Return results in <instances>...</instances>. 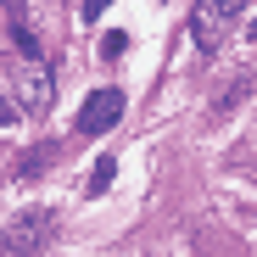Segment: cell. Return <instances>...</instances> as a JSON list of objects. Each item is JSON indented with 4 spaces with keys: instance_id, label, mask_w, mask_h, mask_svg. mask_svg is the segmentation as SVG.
Here are the masks:
<instances>
[{
    "instance_id": "obj_1",
    "label": "cell",
    "mask_w": 257,
    "mask_h": 257,
    "mask_svg": "<svg viewBox=\"0 0 257 257\" xmlns=\"http://www.w3.org/2000/svg\"><path fill=\"white\" fill-rule=\"evenodd\" d=\"M51 212L45 207H28V212H17V218L6 224V246L12 251H39V246H45V235H51Z\"/></svg>"
},
{
    "instance_id": "obj_2",
    "label": "cell",
    "mask_w": 257,
    "mask_h": 257,
    "mask_svg": "<svg viewBox=\"0 0 257 257\" xmlns=\"http://www.w3.org/2000/svg\"><path fill=\"white\" fill-rule=\"evenodd\" d=\"M117 117H123V90H95L78 106V135H106Z\"/></svg>"
},
{
    "instance_id": "obj_3",
    "label": "cell",
    "mask_w": 257,
    "mask_h": 257,
    "mask_svg": "<svg viewBox=\"0 0 257 257\" xmlns=\"http://www.w3.org/2000/svg\"><path fill=\"white\" fill-rule=\"evenodd\" d=\"M235 12H246V6H196V12H190V34H196V45H201L207 56L224 45V23H229Z\"/></svg>"
},
{
    "instance_id": "obj_4",
    "label": "cell",
    "mask_w": 257,
    "mask_h": 257,
    "mask_svg": "<svg viewBox=\"0 0 257 257\" xmlns=\"http://www.w3.org/2000/svg\"><path fill=\"white\" fill-rule=\"evenodd\" d=\"M28 106H34V112H39V106H51V73L39 67V62L28 67Z\"/></svg>"
},
{
    "instance_id": "obj_5",
    "label": "cell",
    "mask_w": 257,
    "mask_h": 257,
    "mask_svg": "<svg viewBox=\"0 0 257 257\" xmlns=\"http://www.w3.org/2000/svg\"><path fill=\"white\" fill-rule=\"evenodd\" d=\"M117 179V157H95V168H90V190H106Z\"/></svg>"
},
{
    "instance_id": "obj_6",
    "label": "cell",
    "mask_w": 257,
    "mask_h": 257,
    "mask_svg": "<svg viewBox=\"0 0 257 257\" xmlns=\"http://www.w3.org/2000/svg\"><path fill=\"white\" fill-rule=\"evenodd\" d=\"M12 34H17V45H23V56H34V62H39V39L28 34V23H23V12H17V6H12Z\"/></svg>"
},
{
    "instance_id": "obj_7",
    "label": "cell",
    "mask_w": 257,
    "mask_h": 257,
    "mask_svg": "<svg viewBox=\"0 0 257 257\" xmlns=\"http://www.w3.org/2000/svg\"><path fill=\"white\" fill-rule=\"evenodd\" d=\"M123 51H128V34H117V28H112V34H101V56H106V62H117Z\"/></svg>"
},
{
    "instance_id": "obj_8",
    "label": "cell",
    "mask_w": 257,
    "mask_h": 257,
    "mask_svg": "<svg viewBox=\"0 0 257 257\" xmlns=\"http://www.w3.org/2000/svg\"><path fill=\"white\" fill-rule=\"evenodd\" d=\"M101 12H106V0H84V6H78V17H84V23H95Z\"/></svg>"
},
{
    "instance_id": "obj_9",
    "label": "cell",
    "mask_w": 257,
    "mask_h": 257,
    "mask_svg": "<svg viewBox=\"0 0 257 257\" xmlns=\"http://www.w3.org/2000/svg\"><path fill=\"white\" fill-rule=\"evenodd\" d=\"M12 123H17V106H12L6 95H0V128H12Z\"/></svg>"
}]
</instances>
